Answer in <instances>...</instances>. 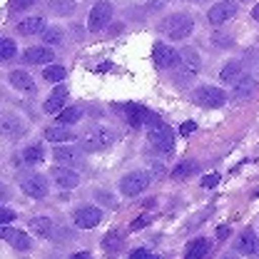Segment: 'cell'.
I'll list each match as a JSON object with an SVG mask.
<instances>
[{
	"label": "cell",
	"mask_w": 259,
	"mask_h": 259,
	"mask_svg": "<svg viewBox=\"0 0 259 259\" xmlns=\"http://www.w3.org/2000/svg\"><path fill=\"white\" fill-rule=\"evenodd\" d=\"M53 157L58 162H63V164H72V162H77V152L72 147H55L53 150Z\"/></svg>",
	"instance_id": "cell-29"
},
{
	"label": "cell",
	"mask_w": 259,
	"mask_h": 259,
	"mask_svg": "<svg viewBox=\"0 0 259 259\" xmlns=\"http://www.w3.org/2000/svg\"><path fill=\"white\" fill-rule=\"evenodd\" d=\"M234 15H237V5H234L232 0H222V3H214V5L209 8L207 20H209V25H225Z\"/></svg>",
	"instance_id": "cell-8"
},
{
	"label": "cell",
	"mask_w": 259,
	"mask_h": 259,
	"mask_svg": "<svg viewBox=\"0 0 259 259\" xmlns=\"http://www.w3.org/2000/svg\"><path fill=\"white\" fill-rule=\"evenodd\" d=\"M115 140H117L115 130H110V127H95V130H90V132L85 135V140H82V147H85L88 152H100V150H107V147H112V145H115Z\"/></svg>",
	"instance_id": "cell-3"
},
{
	"label": "cell",
	"mask_w": 259,
	"mask_h": 259,
	"mask_svg": "<svg viewBox=\"0 0 259 259\" xmlns=\"http://www.w3.org/2000/svg\"><path fill=\"white\" fill-rule=\"evenodd\" d=\"M192 100L202 107H222L227 102V93L214 88V85H202L192 93Z\"/></svg>",
	"instance_id": "cell-5"
},
{
	"label": "cell",
	"mask_w": 259,
	"mask_h": 259,
	"mask_svg": "<svg viewBox=\"0 0 259 259\" xmlns=\"http://www.w3.org/2000/svg\"><path fill=\"white\" fill-rule=\"evenodd\" d=\"M102 249H105V252H117V249H122V237H120V232H110V234H105V239H102Z\"/></svg>",
	"instance_id": "cell-30"
},
{
	"label": "cell",
	"mask_w": 259,
	"mask_h": 259,
	"mask_svg": "<svg viewBox=\"0 0 259 259\" xmlns=\"http://www.w3.org/2000/svg\"><path fill=\"white\" fill-rule=\"evenodd\" d=\"M80 117H82L80 107H65V110H60V122H65V125H75V122H80Z\"/></svg>",
	"instance_id": "cell-31"
},
{
	"label": "cell",
	"mask_w": 259,
	"mask_h": 259,
	"mask_svg": "<svg viewBox=\"0 0 259 259\" xmlns=\"http://www.w3.org/2000/svg\"><path fill=\"white\" fill-rule=\"evenodd\" d=\"M180 63L185 65L187 72H197L202 67V58H199V53L194 48H182L180 50Z\"/></svg>",
	"instance_id": "cell-19"
},
{
	"label": "cell",
	"mask_w": 259,
	"mask_h": 259,
	"mask_svg": "<svg viewBox=\"0 0 259 259\" xmlns=\"http://www.w3.org/2000/svg\"><path fill=\"white\" fill-rule=\"evenodd\" d=\"M242 75H244V63H227L222 67V72H220V80L225 85H234Z\"/></svg>",
	"instance_id": "cell-20"
},
{
	"label": "cell",
	"mask_w": 259,
	"mask_h": 259,
	"mask_svg": "<svg viewBox=\"0 0 259 259\" xmlns=\"http://www.w3.org/2000/svg\"><path fill=\"white\" fill-rule=\"evenodd\" d=\"M252 18H254V20H257V23H259V3H257V5H254V10H252Z\"/></svg>",
	"instance_id": "cell-46"
},
{
	"label": "cell",
	"mask_w": 259,
	"mask_h": 259,
	"mask_svg": "<svg viewBox=\"0 0 259 259\" xmlns=\"http://www.w3.org/2000/svg\"><path fill=\"white\" fill-rule=\"evenodd\" d=\"M152 60L155 65H160V67H175V65L180 63V53H175L169 45H164V42H155V48H152Z\"/></svg>",
	"instance_id": "cell-11"
},
{
	"label": "cell",
	"mask_w": 259,
	"mask_h": 259,
	"mask_svg": "<svg viewBox=\"0 0 259 259\" xmlns=\"http://www.w3.org/2000/svg\"><path fill=\"white\" fill-rule=\"evenodd\" d=\"M65 95H67V88L65 85H60L53 95H50V100L45 102V112H50V115H55V112H60L63 110V102H65Z\"/></svg>",
	"instance_id": "cell-24"
},
{
	"label": "cell",
	"mask_w": 259,
	"mask_h": 259,
	"mask_svg": "<svg viewBox=\"0 0 259 259\" xmlns=\"http://www.w3.org/2000/svg\"><path fill=\"white\" fill-rule=\"evenodd\" d=\"M75 0H50V10L55 13V15H60V18H67V15H72L75 13Z\"/></svg>",
	"instance_id": "cell-27"
},
{
	"label": "cell",
	"mask_w": 259,
	"mask_h": 259,
	"mask_svg": "<svg viewBox=\"0 0 259 259\" xmlns=\"http://www.w3.org/2000/svg\"><path fill=\"white\" fill-rule=\"evenodd\" d=\"M227 234H229V227H217V237H220V239H227Z\"/></svg>",
	"instance_id": "cell-45"
},
{
	"label": "cell",
	"mask_w": 259,
	"mask_h": 259,
	"mask_svg": "<svg viewBox=\"0 0 259 259\" xmlns=\"http://www.w3.org/2000/svg\"><path fill=\"white\" fill-rule=\"evenodd\" d=\"M23 157H25L28 164H37V162H42V147H40V145H30V147H25Z\"/></svg>",
	"instance_id": "cell-33"
},
{
	"label": "cell",
	"mask_w": 259,
	"mask_h": 259,
	"mask_svg": "<svg viewBox=\"0 0 259 259\" xmlns=\"http://www.w3.org/2000/svg\"><path fill=\"white\" fill-rule=\"evenodd\" d=\"M217 182H220V175H209V177L202 180V187H214Z\"/></svg>",
	"instance_id": "cell-41"
},
{
	"label": "cell",
	"mask_w": 259,
	"mask_h": 259,
	"mask_svg": "<svg viewBox=\"0 0 259 259\" xmlns=\"http://www.w3.org/2000/svg\"><path fill=\"white\" fill-rule=\"evenodd\" d=\"M37 0H10V10H28V8H32Z\"/></svg>",
	"instance_id": "cell-37"
},
{
	"label": "cell",
	"mask_w": 259,
	"mask_h": 259,
	"mask_svg": "<svg viewBox=\"0 0 259 259\" xmlns=\"http://www.w3.org/2000/svg\"><path fill=\"white\" fill-rule=\"evenodd\" d=\"M20 190L28 197H32V199H42V197H48V182L40 175H30V177L20 180Z\"/></svg>",
	"instance_id": "cell-9"
},
{
	"label": "cell",
	"mask_w": 259,
	"mask_h": 259,
	"mask_svg": "<svg viewBox=\"0 0 259 259\" xmlns=\"http://www.w3.org/2000/svg\"><path fill=\"white\" fill-rule=\"evenodd\" d=\"M5 199H10V192H8V187L0 182V202H5Z\"/></svg>",
	"instance_id": "cell-44"
},
{
	"label": "cell",
	"mask_w": 259,
	"mask_h": 259,
	"mask_svg": "<svg viewBox=\"0 0 259 259\" xmlns=\"http://www.w3.org/2000/svg\"><path fill=\"white\" fill-rule=\"evenodd\" d=\"M42 40H45L48 45H60V42H63V30H60V28H45V30H42Z\"/></svg>",
	"instance_id": "cell-34"
},
{
	"label": "cell",
	"mask_w": 259,
	"mask_h": 259,
	"mask_svg": "<svg viewBox=\"0 0 259 259\" xmlns=\"http://www.w3.org/2000/svg\"><path fill=\"white\" fill-rule=\"evenodd\" d=\"M0 237L8 239L10 247H15V249H20V252H28L32 247V239L25 232H20V229H0Z\"/></svg>",
	"instance_id": "cell-15"
},
{
	"label": "cell",
	"mask_w": 259,
	"mask_h": 259,
	"mask_svg": "<svg viewBox=\"0 0 259 259\" xmlns=\"http://www.w3.org/2000/svg\"><path fill=\"white\" fill-rule=\"evenodd\" d=\"M18 214L13 212V209H5V207H0V225H8V222H13Z\"/></svg>",
	"instance_id": "cell-38"
},
{
	"label": "cell",
	"mask_w": 259,
	"mask_h": 259,
	"mask_svg": "<svg viewBox=\"0 0 259 259\" xmlns=\"http://www.w3.org/2000/svg\"><path fill=\"white\" fill-rule=\"evenodd\" d=\"M65 75H67V70L60 67V65H50V67H45V72H42V77H45L48 82H60Z\"/></svg>",
	"instance_id": "cell-32"
},
{
	"label": "cell",
	"mask_w": 259,
	"mask_h": 259,
	"mask_svg": "<svg viewBox=\"0 0 259 259\" xmlns=\"http://www.w3.org/2000/svg\"><path fill=\"white\" fill-rule=\"evenodd\" d=\"M150 222H152V217H150V214H145V217H140V220H135V222H132V232H137V229H142V227H147V225H150Z\"/></svg>",
	"instance_id": "cell-39"
},
{
	"label": "cell",
	"mask_w": 259,
	"mask_h": 259,
	"mask_svg": "<svg viewBox=\"0 0 259 259\" xmlns=\"http://www.w3.org/2000/svg\"><path fill=\"white\" fill-rule=\"evenodd\" d=\"M15 58V42L8 37H0V60H10Z\"/></svg>",
	"instance_id": "cell-35"
},
{
	"label": "cell",
	"mask_w": 259,
	"mask_h": 259,
	"mask_svg": "<svg viewBox=\"0 0 259 259\" xmlns=\"http://www.w3.org/2000/svg\"><path fill=\"white\" fill-rule=\"evenodd\" d=\"M110 20H112V5H110L107 0H97L95 5H93V10H90L88 28L93 32H97V30H102Z\"/></svg>",
	"instance_id": "cell-7"
},
{
	"label": "cell",
	"mask_w": 259,
	"mask_h": 259,
	"mask_svg": "<svg viewBox=\"0 0 259 259\" xmlns=\"http://www.w3.org/2000/svg\"><path fill=\"white\" fill-rule=\"evenodd\" d=\"M50 177H53V180H55V185H60L63 190H72V187H77V185H80L77 172H75V169H67V167H53Z\"/></svg>",
	"instance_id": "cell-13"
},
{
	"label": "cell",
	"mask_w": 259,
	"mask_h": 259,
	"mask_svg": "<svg viewBox=\"0 0 259 259\" xmlns=\"http://www.w3.org/2000/svg\"><path fill=\"white\" fill-rule=\"evenodd\" d=\"M30 229H32V234H37V237L48 239V237L53 234V220H50V217H32Z\"/></svg>",
	"instance_id": "cell-22"
},
{
	"label": "cell",
	"mask_w": 259,
	"mask_h": 259,
	"mask_svg": "<svg viewBox=\"0 0 259 259\" xmlns=\"http://www.w3.org/2000/svg\"><path fill=\"white\" fill-rule=\"evenodd\" d=\"M242 63H244V67H247V72H249V75L259 77V50L257 48H247V50H244Z\"/></svg>",
	"instance_id": "cell-25"
},
{
	"label": "cell",
	"mask_w": 259,
	"mask_h": 259,
	"mask_svg": "<svg viewBox=\"0 0 259 259\" xmlns=\"http://www.w3.org/2000/svg\"><path fill=\"white\" fill-rule=\"evenodd\" d=\"M8 82H10V88H15V90H20V93H32V95H35V90H37L32 75H28L25 70H13V72L8 75Z\"/></svg>",
	"instance_id": "cell-12"
},
{
	"label": "cell",
	"mask_w": 259,
	"mask_h": 259,
	"mask_svg": "<svg viewBox=\"0 0 259 259\" xmlns=\"http://www.w3.org/2000/svg\"><path fill=\"white\" fill-rule=\"evenodd\" d=\"M207 249H209V242L207 239H194L187 244V257L190 259H199L207 254Z\"/></svg>",
	"instance_id": "cell-28"
},
{
	"label": "cell",
	"mask_w": 259,
	"mask_h": 259,
	"mask_svg": "<svg viewBox=\"0 0 259 259\" xmlns=\"http://www.w3.org/2000/svg\"><path fill=\"white\" fill-rule=\"evenodd\" d=\"M147 125H150V132H147V137H150V142L157 147V152L160 155H172L175 152V132L172 127L167 125V122H162L157 115H147V120H145Z\"/></svg>",
	"instance_id": "cell-1"
},
{
	"label": "cell",
	"mask_w": 259,
	"mask_h": 259,
	"mask_svg": "<svg viewBox=\"0 0 259 259\" xmlns=\"http://www.w3.org/2000/svg\"><path fill=\"white\" fill-rule=\"evenodd\" d=\"M53 50L50 48H28L23 53V63L28 65H45V63H53Z\"/></svg>",
	"instance_id": "cell-16"
},
{
	"label": "cell",
	"mask_w": 259,
	"mask_h": 259,
	"mask_svg": "<svg viewBox=\"0 0 259 259\" xmlns=\"http://www.w3.org/2000/svg\"><path fill=\"white\" fill-rule=\"evenodd\" d=\"M130 257H135V259H150V257H155L150 249H132V254Z\"/></svg>",
	"instance_id": "cell-40"
},
{
	"label": "cell",
	"mask_w": 259,
	"mask_h": 259,
	"mask_svg": "<svg viewBox=\"0 0 259 259\" xmlns=\"http://www.w3.org/2000/svg\"><path fill=\"white\" fill-rule=\"evenodd\" d=\"M237 249H239L242 254H259V237L252 232V229H247V232L239 237Z\"/></svg>",
	"instance_id": "cell-18"
},
{
	"label": "cell",
	"mask_w": 259,
	"mask_h": 259,
	"mask_svg": "<svg viewBox=\"0 0 259 259\" xmlns=\"http://www.w3.org/2000/svg\"><path fill=\"white\" fill-rule=\"evenodd\" d=\"M194 28V20L192 15H187V13H172L169 18H164L160 23V30L167 35V37H172V40H182V37H187Z\"/></svg>",
	"instance_id": "cell-2"
},
{
	"label": "cell",
	"mask_w": 259,
	"mask_h": 259,
	"mask_svg": "<svg viewBox=\"0 0 259 259\" xmlns=\"http://www.w3.org/2000/svg\"><path fill=\"white\" fill-rule=\"evenodd\" d=\"M194 172H197V162L192 160H185L180 162L175 169H172V180H177V182H182V180H187V177H192Z\"/></svg>",
	"instance_id": "cell-26"
},
{
	"label": "cell",
	"mask_w": 259,
	"mask_h": 259,
	"mask_svg": "<svg viewBox=\"0 0 259 259\" xmlns=\"http://www.w3.org/2000/svg\"><path fill=\"white\" fill-rule=\"evenodd\" d=\"M194 127H197L194 122H185V125L180 127V132H182V135H192V132H194Z\"/></svg>",
	"instance_id": "cell-42"
},
{
	"label": "cell",
	"mask_w": 259,
	"mask_h": 259,
	"mask_svg": "<svg viewBox=\"0 0 259 259\" xmlns=\"http://www.w3.org/2000/svg\"><path fill=\"white\" fill-rule=\"evenodd\" d=\"M25 122L15 115V112H3L0 115V137L3 140H20L23 135H25Z\"/></svg>",
	"instance_id": "cell-6"
},
{
	"label": "cell",
	"mask_w": 259,
	"mask_h": 259,
	"mask_svg": "<svg viewBox=\"0 0 259 259\" xmlns=\"http://www.w3.org/2000/svg\"><path fill=\"white\" fill-rule=\"evenodd\" d=\"M212 45H214V48H232L234 40H232L229 35H225V32H214V35H212Z\"/></svg>",
	"instance_id": "cell-36"
},
{
	"label": "cell",
	"mask_w": 259,
	"mask_h": 259,
	"mask_svg": "<svg viewBox=\"0 0 259 259\" xmlns=\"http://www.w3.org/2000/svg\"><path fill=\"white\" fill-rule=\"evenodd\" d=\"M45 30V18L40 15H32V18H23L18 23V32L20 35H37V32Z\"/></svg>",
	"instance_id": "cell-17"
},
{
	"label": "cell",
	"mask_w": 259,
	"mask_h": 259,
	"mask_svg": "<svg viewBox=\"0 0 259 259\" xmlns=\"http://www.w3.org/2000/svg\"><path fill=\"white\" fill-rule=\"evenodd\" d=\"M97 199H100L102 204H115V199H112L110 194H105V192H100V194H97Z\"/></svg>",
	"instance_id": "cell-43"
},
{
	"label": "cell",
	"mask_w": 259,
	"mask_h": 259,
	"mask_svg": "<svg viewBox=\"0 0 259 259\" xmlns=\"http://www.w3.org/2000/svg\"><path fill=\"white\" fill-rule=\"evenodd\" d=\"M72 137H75V135L65 127V122H60V125H50V127L45 130V140H48V142H70Z\"/></svg>",
	"instance_id": "cell-21"
},
{
	"label": "cell",
	"mask_w": 259,
	"mask_h": 259,
	"mask_svg": "<svg viewBox=\"0 0 259 259\" xmlns=\"http://www.w3.org/2000/svg\"><path fill=\"white\" fill-rule=\"evenodd\" d=\"M232 93L237 100H249V97L257 93V80H254V75H242L234 85H232Z\"/></svg>",
	"instance_id": "cell-14"
},
{
	"label": "cell",
	"mask_w": 259,
	"mask_h": 259,
	"mask_svg": "<svg viewBox=\"0 0 259 259\" xmlns=\"http://www.w3.org/2000/svg\"><path fill=\"white\" fill-rule=\"evenodd\" d=\"M125 112H127V122L132 127H140V125L147 120V115H150V110H145L142 105H127Z\"/></svg>",
	"instance_id": "cell-23"
},
{
	"label": "cell",
	"mask_w": 259,
	"mask_h": 259,
	"mask_svg": "<svg viewBox=\"0 0 259 259\" xmlns=\"http://www.w3.org/2000/svg\"><path fill=\"white\" fill-rule=\"evenodd\" d=\"M147 187H150V175L142 172V169L130 172V175H125L120 180V192L125 194V197H137V194L145 192Z\"/></svg>",
	"instance_id": "cell-4"
},
{
	"label": "cell",
	"mask_w": 259,
	"mask_h": 259,
	"mask_svg": "<svg viewBox=\"0 0 259 259\" xmlns=\"http://www.w3.org/2000/svg\"><path fill=\"white\" fill-rule=\"evenodd\" d=\"M72 222L80 229H93V227H97L102 222V212L97 207H82V209H77L72 214Z\"/></svg>",
	"instance_id": "cell-10"
}]
</instances>
